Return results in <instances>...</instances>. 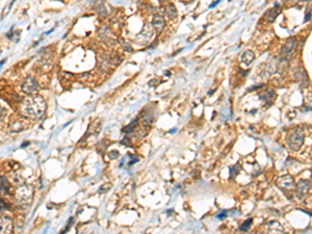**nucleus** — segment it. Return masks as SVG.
I'll list each match as a JSON object with an SVG mask.
<instances>
[{"label": "nucleus", "instance_id": "nucleus-1", "mask_svg": "<svg viewBox=\"0 0 312 234\" xmlns=\"http://www.w3.org/2000/svg\"><path fill=\"white\" fill-rule=\"evenodd\" d=\"M46 109V103L40 95H32L25 98L21 104L22 114L30 118H39Z\"/></svg>", "mask_w": 312, "mask_h": 234}, {"label": "nucleus", "instance_id": "nucleus-2", "mask_svg": "<svg viewBox=\"0 0 312 234\" xmlns=\"http://www.w3.org/2000/svg\"><path fill=\"white\" fill-rule=\"evenodd\" d=\"M304 140V132L301 129L294 130L289 136L287 137V145L292 151H298L301 148Z\"/></svg>", "mask_w": 312, "mask_h": 234}, {"label": "nucleus", "instance_id": "nucleus-3", "mask_svg": "<svg viewBox=\"0 0 312 234\" xmlns=\"http://www.w3.org/2000/svg\"><path fill=\"white\" fill-rule=\"evenodd\" d=\"M277 185H278V187H280L286 195L287 194H294L295 191V184L294 178L289 176V175H284V176L279 178L277 180Z\"/></svg>", "mask_w": 312, "mask_h": 234}, {"label": "nucleus", "instance_id": "nucleus-4", "mask_svg": "<svg viewBox=\"0 0 312 234\" xmlns=\"http://www.w3.org/2000/svg\"><path fill=\"white\" fill-rule=\"evenodd\" d=\"M37 88H39V84H37L36 79L31 76H28L27 78L24 80V82L22 83V86H21L22 91L26 94L34 93V91L37 90Z\"/></svg>", "mask_w": 312, "mask_h": 234}, {"label": "nucleus", "instance_id": "nucleus-5", "mask_svg": "<svg viewBox=\"0 0 312 234\" xmlns=\"http://www.w3.org/2000/svg\"><path fill=\"white\" fill-rule=\"evenodd\" d=\"M295 46H297V42L294 40H290V41H288L285 44V46L283 47L282 51H281V58H282V60L289 59L290 55L294 53Z\"/></svg>", "mask_w": 312, "mask_h": 234}, {"label": "nucleus", "instance_id": "nucleus-6", "mask_svg": "<svg viewBox=\"0 0 312 234\" xmlns=\"http://www.w3.org/2000/svg\"><path fill=\"white\" fill-rule=\"evenodd\" d=\"M310 186H311L310 181H308V180H301V181L298 183L297 188H295V195L299 197L300 199H302L308 193Z\"/></svg>", "mask_w": 312, "mask_h": 234}, {"label": "nucleus", "instance_id": "nucleus-7", "mask_svg": "<svg viewBox=\"0 0 312 234\" xmlns=\"http://www.w3.org/2000/svg\"><path fill=\"white\" fill-rule=\"evenodd\" d=\"M266 234H284V230L279 222L272 221L266 225Z\"/></svg>", "mask_w": 312, "mask_h": 234}, {"label": "nucleus", "instance_id": "nucleus-8", "mask_svg": "<svg viewBox=\"0 0 312 234\" xmlns=\"http://www.w3.org/2000/svg\"><path fill=\"white\" fill-rule=\"evenodd\" d=\"M253 59H254V53L250 50L246 51V52L241 55V62L246 65H250L251 63L253 62Z\"/></svg>", "mask_w": 312, "mask_h": 234}, {"label": "nucleus", "instance_id": "nucleus-9", "mask_svg": "<svg viewBox=\"0 0 312 234\" xmlns=\"http://www.w3.org/2000/svg\"><path fill=\"white\" fill-rule=\"evenodd\" d=\"M163 25H165V20H163L162 17H159V16H157V17L154 18L153 26H155L157 28H162Z\"/></svg>", "mask_w": 312, "mask_h": 234}, {"label": "nucleus", "instance_id": "nucleus-10", "mask_svg": "<svg viewBox=\"0 0 312 234\" xmlns=\"http://www.w3.org/2000/svg\"><path fill=\"white\" fill-rule=\"evenodd\" d=\"M9 188V184L6 181V179L4 178V176H1V191L2 193H8Z\"/></svg>", "mask_w": 312, "mask_h": 234}, {"label": "nucleus", "instance_id": "nucleus-11", "mask_svg": "<svg viewBox=\"0 0 312 234\" xmlns=\"http://www.w3.org/2000/svg\"><path fill=\"white\" fill-rule=\"evenodd\" d=\"M252 223H253V220H252V219L247 220V221H246L245 223H243V224L240 226V230H241V231H247V230H249V228H250V226L252 225Z\"/></svg>", "mask_w": 312, "mask_h": 234}, {"label": "nucleus", "instance_id": "nucleus-12", "mask_svg": "<svg viewBox=\"0 0 312 234\" xmlns=\"http://www.w3.org/2000/svg\"><path fill=\"white\" fill-rule=\"evenodd\" d=\"M238 171H239L238 165H234V167L230 168V174H231V176H234L235 174H237Z\"/></svg>", "mask_w": 312, "mask_h": 234}, {"label": "nucleus", "instance_id": "nucleus-13", "mask_svg": "<svg viewBox=\"0 0 312 234\" xmlns=\"http://www.w3.org/2000/svg\"><path fill=\"white\" fill-rule=\"evenodd\" d=\"M226 215H227V211L226 210H223L222 212H220V213L217 215V219H224V217H226Z\"/></svg>", "mask_w": 312, "mask_h": 234}, {"label": "nucleus", "instance_id": "nucleus-14", "mask_svg": "<svg viewBox=\"0 0 312 234\" xmlns=\"http://www.w3.org/2000/svg\"><path fill=\"white\" fill-rule=\"evenodd\" d=\"M220 3V1H215V2H213V3H211L210 5H209V8H214L217 4H219Z\"/></svg>", "mask_w": 312, "mask_h": 234}, {"label": "nucleus", "instance_id": "nucleus-15", "mask_svg": "<svg viewBox=\"0 0 312 234\" xmlns=\"http://www.w3.org/2000/svg\"><path fill=\"white\" fill-rule=\"evenodd\" d=\"M27 145H29V143H27V142H26V143H25V144H24V145H22V147H26V146H27Z\"/></svg>", "mask_w": 312, "mask_h": 234}]
</instances>
